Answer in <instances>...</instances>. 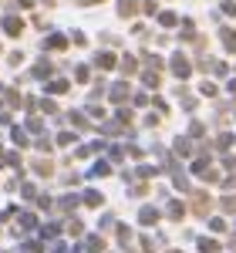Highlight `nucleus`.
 Here are the masks:
<instances>
[{
  "label": "nucleus",
  "instance_id": "nucleus-1",
  "mask_svg": "<svg viewBox=\"0 0 236 253\" xmlns=\"http://www.w3.org/2000/svg\"><path fill=\"white\" fill-rule=\"evenodd\" d=\"M169 68H172V75H176L179 81H186L189 75H193V68H189V61L182 58V51H176V54L169 58Z\"/></svg>",
  "mask_w": 236,
  "mask_h": 253
},
{
  "label": "nucleus",
  "instance_id": "nucleus-2",
  "mask_svg": "<svg viewBox=\"0 0 236 253\" xmlns=\"http://www.w3.org/2000/svg\"><path fill=\"white\" fill-rule=\"evenodd\" d=\"M3 34H7V38H20V34H24V20L14 17V14L3 17Z\"/></svg>",
  "mask_w": 236,
  "mask_h": 253
},
{
  "label": "nucleus",
  "instance_id": "nucleus-3",
  "mask_svg": "<svg viewBox=\"0 0 236 253\" xmlns=\"http://www.w3.org/2000/svg\"><path fill=\"white\" fill-rule=\"evenodd\" d=\"M189 196H193V213H199V216H206V213H209V196H206V193L193 189Z\"/></svg>",
  "mask_w": 236,
  "mask_h": 253
},
{
  "label": "nucleus",
  "instance_id": "nucleus-4",
  "mask_svg": "<svg viewBox=\"0 0 236 253\" xmlns=\"http://www.w3.org/2000/svg\"><path fill=\"white\" fill-rule=\"evenodd\" d=\"M219 41L226 44L230 54H236V31H233V27H219Z\"/></svg>",
  "mask_w": 236,
  "mask_h": 253
},
{
  "label": "nucleus",
  "instance_id": "nucleus-5",
  "mask_svg": "<svg viewBox=\"0 0 236 253\" xmlns=\"http://www.w3.org/2000/svg\"><path fill=\"white\" fill-rule=\"evenodd\" d=\"M135 14H138L135 0H118V17H135Z\"/></svg>",
  "mask_w": 236,
  "mask_h": 253
},
{
  "label": "nucleus",
  "instance_id": "nucleus-6",
  "mask_svg": "<svg viewBox=\"0 0 236 253\" xmlns=\"http://www.w3.org/2000/svg\"><path fill=\"white\" fill-rule=\"evenodd\" d=\"M138 219H142V226H156V223H158V210H152V206H145V210L138 213Z\"/></svg>",
  "mask_w": 236,
  "mask_h": 253
},
{
  "label": "nucleus",
  "instance_id": "nucleus-7",
  "mask_svg": "<svg viewBox=\"0 0 236 253\" xmlns=\"http://www.w3.org/2000/svg\"><path fill=\"white\" fill-rule=\"evenodd\" d=\"M128 98V81H118V84H112V101H125Z\"/></svg>",
  "mask_w": 236,
  "mask_h": 253
},
{
  "label": "nucleus",
  "instance_id": "nucleus-8",
  "mask_svg": "<svg viewBox=\"0 0 236 253\" xmlns=\"http://www.w3.org/2000/svg\"><path fill=\"white\" fill-rule=\"evenodd\" d=\"M44 47H51V51H64V47H68V38H64V34H51Z\"/></svg>",
  "mask_w": 236,
  "mask_h": 253
},
{
  "label": "nucleus",
  "instance_id": "nucleus-9",
  "mask_svg": "<svg viewBox=\"0 0 236 253\" xmlns=\"http://www.w3.org/2000/svg\"><path fill=\"white\" fill-rule=\"evenodd\" d=\"M142 61H145V68H149V71H162V58H158V54H149V51H145V54H142Z\"/></svg>",
  "mask_w": 236,
  "mask_h": 253
},
{
  "label": "nucleus",
  "instance_id": "nucleus-10",
  "mask_svg": "<svg viewBox=\"0 0 236 253\" xmlns=\"http://www.w3.org/2000/svg\"><path fill=\"white\" fill-rule=\"evenodd\" d=\"M34 78H51V64H47V61H38V64H34Z\"/></svg>",
  "mask_w": 236,
  "mask_h": 253
},
{
  "label": "nucleus",
  "instance_id": "nucleus-11",
  "mask_svg": "<svg viewBox=\"0 0 236 253\" xmlns=\"http://www.w3.org/2000/svg\"><path fill=\"white\" fill-rule=\"evenodd\" d=\"M158 24H162V27H176L179 17L172 14V10H162V14H158Z\"/></svg>",
  "mask_w": 236,
  "mask_h": 253
},
{
  "label": "nucleus",
  "instance_id": "nucleus-12",
  "mask_svg": "<svg viewBox=\"0 0 236 253\" xmlns=\"http://www.w3.org/2000/svg\"><path fill=\"white\" fill-rule=\"evenodd\" d=\"M193 172H196V175H202V179H206V175L213 172V166H209V159H199L196 166H193Z\"/></svg>",
  "mask_w": 236,
  "mask_h": 253
},
{
  "label": "nucleus",
  "instance_id": "nucleus-13",
  "mask_svg": "<svg viewBox=\"0 0 236 253\" xmlns=\"http://www.w3.org/2000/svg\"><path fill=\"white\" fill-rule=\"evenodd\" d=\"M95 64L108 71V68H115V54H108V51H105V54H98V58H95Z\"/></svg>",
  "mask_w": 236,
  "mask_h": 253
},
{
  "label": "nucleus",
  "instance_id": "nucleus-14",
  "mask_svg": "<svg viewBox=\"0 0 236 253\" xmlns=\"http://www.w3.org/2000/svg\"><path fill=\"white\" fill-rule=\"evenodd\" d=\"M47 91H51V95H64V91H68V81H64V78L51 81V84H47Z\"/></svg>",
  "mask_w": 236,
  "mask_h": 253
},
{
  "label": "nucleus",
  "instance_id": "nucleus-15",
  "mask_svg": "<svg viewBox=\"0 0 236 253\" xmlns=\"http://www.w3.org/2000/svg\"><path fill=\"white\" fill-rule=\"evenodd\" d=\"M199 250L202 253H219V243L216 240H199Z\"/></svg>",
  "mask_w": 236,
  "mask_h": 253
},
{
  "label": "nucleus",
  "instance_id": "nucleus-16",
  "mask_svg": "<svg viewBox=\"0 0 236 253\" xmlns=\"http://www.w3.org/2000/svg\"><path fill=\"white\" fill-rule=\"evenodd\" d=\"M142 81H145V88H158V84H162V78H158L156 71H145V78H142Z\"/></svg>",
  "mask_w": 236,
  "mask_h": 253
},
{
  "label": "nucleus",
  "instance_id": "nucleus-17",
  "mask_svg": "<svg viewBox=\"0 0 236 253\" xmlns=\"http://www.w3.org/2000/svg\"><path fill=\"white\" fill-rule=\"evenodd\" d=\"M179 98H182V108L186 112H196V98L193 95H182V88H179Z\"/></svg>",
  "mask_w": 236,
  "mask_h": 253
},
{
  "label": "nucleus",
  "instance_id": "nucleus-18",
  "mask_svg": "<svg viewBox=\"0 0 236 253\" xmlns=\"http://www.w3.org/2000/svg\"><path fill=\"white\" fill-rule=\"evenodd\" d=\"M176 152H179V156H189V152H193L189 138H176Z\"/></svg>",
  "mask_w": 236,
  "mask_h": 253
},
{
  "label": "nucleus",
  "instance_id": "nucleus-19",
  "mask_svg": "<svg viewBox=\"0 0 236 253\" xmlns=\"http://www.w3.org/2000/svg\"><path fill=\"white\" fill-rule=\"evenodd\" d=\"M182 213H186L182 203H169V216H172V219H182Z\"/></svg>",
  "mask_w": 236,
  "mask_h": 253
},
{
  "label": "nucleus",
  "instance_id": "nucleus-20",
  "mask_svg": "<svg viewBox=\"0 0 236 253\" xmlns=\"http://www.w3.org/2000/svg\"><path fill=\"white\" fill-rule=\"evenodd\" d=\"M135 58H121V71H125V75H135Z\"/></svg>",
  "mask_w": 236,
  "mask_h": 253
},
{
  "label": "nucleus",
  "instance_id": "nucleus-21",
  "mask_svg": "<svg viewBox=\"0 0 236 253\" xmlns=\"http://www.w3.org/2000/svg\"><path fill=\"white\" fill-rule=\"evenodd\" d=\"M88 250H91V253L105 250V240H101V236H91V240H88Z\"/></svg>",
  "mask_w": 236,
  "mask_h": 253
},
{
  "label": "nucleus",
  "instance_id": "nucleus-22",
  "mask_svg": "<svg viewBox=\"0 0 236 253\" xmlns=\"http://www.w3.org/2000/svg\"><path fill=\"white\" fill-rule=\"evenodd\" d=\"M34 169H38V175H51V162L38 159V162H34Z\"/></svg>",
  "mask_w": 236,
  "mask_h": 253
},
{
  "label": "nucleus",
  "instance_id": "nucleus-23",
  "mask_svg": "<svg viewBox=\"0 0 236 253\" xmlns=\"http://www.w3.org/2000/svg\"><path fill=\"white\" fill-rule=\"evenodd\" d=\"M84 203H88V206H101V193H95V189L84 193Z\"/></svg>",
  "mask_w": 236,
  "mask_h": 253
},
{
  "label": "nucleus",
  "instance_id": "nucleus-24",
  "mask_svg": "<svg viewBox=\"0 0 236 253\" xmlns=\"http://www.w3.org/2000/svg\"><path fill=\"white\" fill-rule=\"evenodd\" d=\"M223 210L226 213H236V196H223Z\"/></svg>",
  "mask_w": 236,
  "mask_h": 253
},
{
  "label": "nucleus",
  "instance_id": "nucleus-25",
  "mask_svg": "<svg viewBox=\"0 0 236 253\" xmlns=\"http://www.w3.org/2000/svg\"><path fill=\"white\" fill-rule=\"evenodd\" d=\"M156 172H158L156 166H138V175H142V179H152Z\"/></svg>",
  "mask_w": 236,
  "mask_h": 253
},
{
  "label": "nucleus",
  "instance_id": "nucleus-26",
  "mask_svg": "<svg viewBox=\"0 0 236 253\" xmlns=\"http://www.w3.org/2000/svg\"><path fill=\"white\" fill-rule=\"evenodd\" d=\"M91 78V71H88V68H84V64H81L78 71H75V81H81V84H84V81Z\"/></svg>",
  "mask_w": 236,
  "mask_h": 253
},
{
  "label": "nucleus",
  "instance_id": "nucleus-27",
  "mask_svg": "<svg viewBox=\"0 0 236 253\" xmlns=\"http://www.w3.org/2000/svg\"><path fill=\"white\" fill-rule=\"evenodd\" d=\"M189 135H193V138H202V135H206V128H202L199 122H193V125H189Z\"/></svg>",
  "mask_w": 236,
  "mask_h": 253
},
{
  "label": "nucleus",
  "instance_id": "nucleus-28",
  "mask_svg": "<svg viewBox=\"0 0 236 253\" xmlns=\"http://www.w3.org/2000/svg\"><path fill=\"white\" fill-rule=\"evenodd\" d=\"M202 95L216 98V95H219V88H216V84H209V81H202Z\"/></svg>",
  "mask_w": 236,
  "mask_h": 253
},
{
  "label": "nucleus",
  "instance_id": "nucleus-29",
  "mask_svg": "<svg viewBox=\"0 0 236 253\" xmlns=\"http://www.w3.org/2000/svg\"><path fill=\"white\" fill-rule=\"evenodd\" d=\"M209 230H216V233H223V230H226V223H223L219 216H213V219H209Z\"/></svg>",
  "mask_w": 236,
  "mask_h": 253
},
{
  "label": "nucleus",
  "instance_id": "nucleus-30",
  "mask_svg": "<svg viewBox=\"0 0 236 253\" xmlns=\"http://www.w3.org/2000/svg\"><path fill=\"white\" fill-rule=\"evenodd\" d=\"M128 193H132V196H145V193H149V186H145V182H138V186H132Z\"/></svg>",
  "mask_w": 236,
  "mask_h": 253
},
{
  "label": "nucleus",
  "instance_id": "nucleus-31",
  "mask_svg": "<svg viewBox=\"0 0 236 253\" xmlns=\"http://www.w3.org/2000/svg\"><path fill=\"white\" fill-rule=\"evenodd\" d=\"M40 112H47V115H54V112H58V105H54V101H40Z\"/></svg>",
  "mask_w": 236,
  "mask_h": 253
},
{
  "label": "nucleus",
  "instance_id": "nucleus-32",
  "mask_svg": "<svg viewBox=\"0 0 236 253\" xmlns=\"http://www.w3.org/2000/svg\"><path fill=\"white\" fill-rule=\"evenodd\" d=\"M71 142H75L71 132H61V135H58V145H71Z\"/></svg>",
  "mask_w": 236,
  "mask_h": 253
},
{
  "label": "nucleus",
  "instance_id": "nucleus-33",
  "mask_svg": "<svg viewBox=\"0 0 236 253\" xmlns=\"http://www.w3.org/2000/svg\"><path fill=\"white\" fill-rule=\"evenodd\" d=\"M112 172V166H108V162H98V166H95V175H108Z\"/></svg>",
  "mask_w": 236,
  "mask_h": 253
},
{
  "label": "nucleus",
  "instance_id": "nucleus-34",
  "mask_svg": "<svg viewBox=\"0 0 236 253\" xmlns=\"http://www.w3.org/2000/svg\"><path fill=\"white\" fill-rule=\"evenodd\" d=\"M156 3L158 0H142V10H145V14H156Z\"/></svg>",
  "mask_w": 236,
  "mask_h": 253
},
{
  "label": "nucleus",
  "instance_id": "nucleus-35",
  "mask_svg": "<svg viewBox=\"0 0 236 253\" xmlns=\"http://www.w3.org/2000/svg\"><path fill=\"white\" fill-rule=\"evenodd\" d=\"M71 122H75V125H78V128H84V125H88V122H84V115H81V112H71Z\"/></svg>",
  "mask_w": 236,
  "mask_h": 253
},
{
  "label": "nucleus",
  "instance_id": "nucleus-36",
  "mask_svg": "<svg viewBox=\"0 0 236 253\" xmlns=\"http://www.w3.org/2000/svg\"><path fill=\"white\" fill-rule=\"evenodd\" d=\"M14 142H17V145H27V135H24L20 128H14Z\"/></svg>",
  "mask_w": 236,
  "mask_h": 253
},
{
  "label": "nucleus",
  "instance_id": "nucleus-37",
  "mask_svg": "<svg viewBox=\"0 0 236 253\" xmlns=\"http://www.w3.org/2000/svg\"><path fill=\"white\" fill-rule=\"evenodd\" d=\"M223 10L226 14H236V0H223Z\"/></svg>",
  "mask_w": 236,
  "mask_h": 253
},
{
  "label": "nucleus",
  "instance_id": "nucleus-38",
  "mask_svg": "<svg viewBox=\"0 0 236 253\" xmlns=\"http://www.w3.org/2000/svg\"><path fill=\"white\" fill-rule=\"evenodd\" d=\"M223 166H226V169H236V159H233V156H226V159H223Z\"/></svg>",
  "mask_w": 236,
  "mask_h": 253
},
{
  "label": "nucleus",
  "instance_id": "nucleus-39",
  "mask_svg": "<svg viewBox=\"0 0 236 253\" xmlns=\"http://www.w3.org/2000/svg\"><path fill=\"white\" fill-rule=\"evenodd\" d=\"M81 7H91V3H105V0H78Z\"/></svg>",
  "mask_w": 236,
  "mask_h": 253
},
{
  "label": "nucleus",
  "instance_id": "nucleus-40",
  "mask_svg": "<svg viewBox=\"0 0 236 253\" xmlns=\"http://www.w3.org/2000/svg\"><path fill=\"white\" fill-rule=\"evenodd\" d=\"M223 186H226V189H233V186H236V175H230V179H226Z\"/></svg>",
  "mask_w": 236,
  "mask_h": 253
},
{
  "label": "nucleus",
  "instance_id": "nucleus-41",
  "mask_svg": "<svg viewBox=\"0 0 236 253\" xmlns=\"http://www.w3.org/2000/svg\"><path fill=\"white\" fill-rule=\"evenodd\" d=\"M169 253H176V250H169Z\"/></svg>",
  "mask_w": 236,
  "mask_h": 253
}]
</instances>
